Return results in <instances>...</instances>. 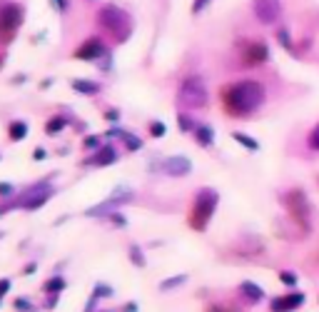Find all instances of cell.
Returning a JSON list of instances; mask_svg holds the SVG:
<instances>
[{
	"label": "cell",
	"instance_id": "1",
	"mask_svg": "<svg viewBox=\"0 0 319 312\" xmlns=\"http://www.w3.org/2000/svg\"><path fill=\"white\" fill-rule=\"evenodd\" d=\"M264 98V85L257 80H240L235 85H227L222 90V102H225L227 115L232 117H247L252 115L257 108H262Z\"/></svg>",
	"mask_w": 319,
	"mask_h": 312
},
{
	"label": "cell",
	"instance_id": "2",
	"mask_svg": "<svg viewBox=\"0 0 319 312\" xmlns=\"http://www.w3.org/2000/svg\"><path fill=\"white\" fill-rule=\"evenodd\" d=\"M217 202H220V195L212 190V188H202L197 195H195V202L189 207V227L197 230V233H205L209 220L215 217V210H217Z\"/></svg>",
	"mask_w": 319,
	"mask_h": 312
},
{
	"label": "cell",
	"instance_id": "3",
	"mask_svg": "<svg viewBox=\"0 0 319 312\" xmlns=\"http://www.w3.org/2000/svg\"><path fill=\"white\" fill-rule=\"evenodd\" d=\"M97 23H100V28H105L117 43H125L132 33V18L122 10V8H117V5H105V8H100Z\"/></svg>",
	"mask_w": 319,
	"mask_h": 312
},
{
	"label": "cell",
	"instance_id": "4",
	"mask_svg": "<svg viewBox=\"0 0 319 312\" xmlns=\"http://www.w3.org/2000/svg\"><path fill=\"white\" fill-rule=\"evenodd\" d=\"M207 100H209V95H207V85L200 75H189V78L182 80V85H180V90H177V102H180V108L202 110L207 105Z\"/></svg>",
	"mask_w": 319,
	"mask_h": 312
},
{
	"label": "cell",
	"instance_id": "5",
	"mask_svg": "<svg viewBox=\"0 0 319 312\" xmlns=\"http://www.w3.org/2000/svg\"><path fill=\"white\" fill-rule=\"evenodd\" d=\"M23 18H25V10H23L20 3H5V5H0V40L3 43H10V40L18 35Z\"/></svg>",
	"mask_w": 319,
	"mask_h": 312
},
{
	"label": "cell",
	"instance_id": "6",
	"mask_svg": "<svg viewBox=\"0 0 319 312\" xmlns=\"http://www.w3.org/2000/svg\"><path fill=\"white\" fill-rule=\"evenodd\" d=\"M284 202H287V210H289V215L294 217V222L300 225L302 230H309V200H307V195L302 193V190H289L287 195H284Z\"/></svg>",
	"mask_w": 319,
	"mask_h": 312
},
{
	"label": "cell",
	"instance_id": "7",
	"mask_svg": "<svg viewBox=\"0 0 319 312\" xmlns=\"http://www.w3.org/2000/svg\"><path fill=\"white\" fill-rule=\"evenodd\" d=\"M50 197H53V188L48 182H40V185H33L28 193H23L18 197V207L20 210H40Z\"/></svg>",
	"mask_w": 319,
	"mask_h": 312
},
{
	"label": "cell",
	"instance_id": "8",
	"mask_svg": "<svg viewBox=\"0 0 319 312\" xmlns=\"http://www.w3.org/2000/svg\"><path fill=\"white\" fill-rule=\"evenodd\" d=\"M252 10H254V15H257L260 23L272 25V23H277L282 15V3L280 0H254V3H252Z\"/></svg>",
	"mask_w": 319,
	"mask_h": 312
},
{
	"label": "cell",
	"instance_id": "9",
	"mask_svg": "<svg viewBox=\"0 0 319 312\" xmlns=\"http://www.w3.org/2000/svg\"><path fill=\"white\" fill-rule=\"evenodd\" d=\"M302 305H304V295L300 290H292L287 295L272 297L269 300V312H297Z\"/></svg>",
	"mask_w": 319,
	"mask_h": 312
},
{
	"label": "cell",
	"instance_id": "10",
	"mask_svg": "<svg viewBox=\"0 0 319 312\" xmlns=\"http://www.w3.org/2000/svg\"><path fill=\"white\" fill-rule=\"evenodd\" d=\"M105 40L100 38H88L80 48L75 50V58L77 60H97L100 55H105Z\"/></svg>",
	"mask_w": 319,
	"mask_h": 312
},
{
	"label": "cell",
	"instance_id": "11",
	"mask_svg": "<svg viewBox=\"0 0 319 312\" xmlns=\"http://www.w3.org/2000/svg\"><path fill=\"white\" fill-rule=\"evenodd\" d=\"M165 173L172 177H185L192 173V162L185 155H172L165 160Z\"/></svg>",
	"mask_w": 319,
	"mask_h": 312
},
{
	"label": "cell",
	"instance_id": "12",
	"mask_svg": "<svg viewBox=\"0 0 319 312\" xmlns=\"http://www.w3.org/2000/svg\"><path fill=\"white\" fill-rule=\"evenodd\" d=\"M267 58H269V48H267V43L257 40V43H247V45H244V63H249V65H260V63H264Z\"/></svg>",
	"mask_w": 319,
	"mask_h": 312
},
{
	"label": "cell",
	"instance_id": "13",
	"mask_svg": "<svg viewBox=\"0 0 319 312\" xmlns=\"http://www.w3.org/2000/svg\"><path fill=\"white\" fill-rule=\"evenodd\" d=\"M115 160H117V153H115L113 145H102L100 150H95L90 160H88V165H93V168H105V165H113Z\"/></svg>",
	"mask_w": 319,
	"mask_h": 312
},
{
	"label": "cell",
	"instance_id": "14",
	"mask_svg": "<svg viewBox=\"0 0 319 312\" xmlns=\"http://www.w3.org/2000/svg\"><path fill=\"white\" fill-rule=\"evenodd\" d=\"M240 295H242L249 305H260L264 300V290L257 282H252V280H244L242 285H240Z\"/></svg>",
	"mask_w": 319,
	"mask_h": 312
},
{
	"label": "cell",
	"instance_id": "15",
	"mask_svg": "<svg viewBox=\"0 0 319 312\" xmlns=\"http://www.w3.org/2000/svg\"><path fill=\"white\" fill-rule=\"evenodd\" d=\"M65 277H60V275H55V277H48L45 282H42V293L45 295H60L62 290H65Z\"/></svg>",
	"mask_w": 319,
	"mask_h": 312
},
{
	"label": "cell",
	"instance_id": "16",
	"mask_svg": "<svg viewBox=\"0 0 319 312\" xmlns=\"http://www.w3.org/2000/svg\"><path fill=\"white\" fill-rule=\"evenodd\" d=\"M195 140H197L202 148H212V142H215V130H212L209 125H197Z\"/></svg>",
	"mask_w": 319,
	"mask_h": 312
},
{
	"label": "cell",
	"instance_id": "17",
	"mask_svg": "<svg viewBox=\"0 0 319 312\" xmlns=\"http://www.w3.org/2000/svg\"><path fill=\"white\" fill-rule=\"evenodd\" d=\"M73 88H75L77 93H82V95H97V93H100V85H97V82H93V80H82V78L73 80Z\"/></svg>",
	"mask_w": 319,
	"mask_h": 312
},
{
	"label": "cell",
	"instance_id": "18",
	"mask_svg": "<svg viewBox=\"0 0 319 312\" xmlns=\"http://www.w3.org/2000/svg\"><path fill=\"white\" fill-rule=\"evenodd\" d=\"M187 282V275H175V277H167L160 282V293H169V290H177L180 285Z\"/></svg>",
	"mask_w": 319,
	"mask_h": 312
},
{
	"label": "cell",
	"instance_id": "19",
	"mask_svg": "<svg viewBox=\"0 0 319 312\" xmlns=\"http://www.w3.org/2000/svg\"><path fill=\"white\" fill-rule=\"evenodd\" d=\"M8 135H10V140H23V137L28 135V125L23 122V120H15V122H10V128H8Z\"/></svg>",
	"mask_w": 319,
	"mask_h": 312
},
{
	"label": "cell",
	"instance_id": "20",
	"mask_svg": "<svg viewBox=\"0 0 319 312\" xmlns=\"http://www.w3.org/2000/svg\"><path fill=\"white\" fill-rule=\"evenodd\" d=\"M115 295V290L110 287V285H105V282H97L93 287V295L90 297H95V300H110Z\"/></svg>",
	"mask_w": 319,
	"mask_h": 312
},
{
	"label": "cell",
	"instance_id": "21",
	"mask_svg": "<svg viewBox=\"0 0 319 312\" xmlns=\"http://www.w3.org/2000/svg\"><path fill=\"white\" fill-rule=\"evenodd\" d=\"M235 140L240 142V145H244L249 153H257L260 150V142L254 140V137H249V135H244V133H235Z\"/></svg>",
	"mask_w": 319,
	"mask_h": 312
},
{
	"label": "cell",
	"instance_id": "22",
	"mask_svg": "<svg viewBox=\"0 0 319 312\" xmlns=\"http://www.w3.org/2000/svg\"><path fill=\"white\" fill-rule=\"evenodd\" d=\"M280 282L287 285L289 293H292V290H297V282H300V280H297V273H292V270H280Z\"/></svg>",
	"mask_w": 319,
	"mask_h": 312
},
{
	"label": "cell",
	"instance_id": "23",
	"mask_svg": "<svg viewBox=\"0 0 319 312\" xmlns=\"http://www.w3.org/2000/svg\"><path fill=\"white\" fill-rule=\"evenodd\" d=\"M177 122H180V130H182V133H195V130H197V122H195L187 113H180V115H177Z\"/></svg>",
	"mask_w": 319,
	"mask_h": 312
},
{
	"label": "cell",
	"instance_id": "24",
	"mask_svg": "<svg viewBox=\"0 0 319 312\" xmlns=\"http://www.w3.org/2000/svg\"><path fill=\"white\" fill-rule=\"evenodd\" d=\"M13 307H15V312H38V307H35L28 297H15V300H13Z\"/></svg>",
	"mask_w": 319,
	"mask_h": 312
},
{
	"label": "cell",
	"instance_id": "25",
	"mask_svg": "<svg viewBox=\"0 0 319 312\" xmlns=\"http://www.w3.org/2000/svg\"><path fill=\"white\" fill-rule=\"evenodd\" d=\"M65 125H68V120H65V117H53V120H48L45 133H48V135H55V133H60Z\"/></svg>",
	"mask_w": 319,
	"mask_h": 312
},
{
	"label": "cell",
	"instance_id": "26",
	"mask_svg": "<svg viewBox=\"0 0 319 312\" xmlns=\"http://www.w3.org/2000/svg\"><path fill=\"white\" fill-rule=\"evenodd\" d=\"M127 255H130V260L135 262V267H145V255L140 250V245H130Z\"/></svg>",
	"mask_w": 319,
	"mask_h": 312
},
{
	"label": "cell",
	"instance_id": "27",
	"mask_svg": "<svg viewBox=\"0 0 319 312\" xmlns=\"http://www.w3.org/2000/svg\"><path fill=\"white\" fill-rule=\"evenodd\" d=\"M122 142L127 145V150H140V148H142V140L130 135V133H122Z\"/></svg>",
	"mask_w": 319,
	"mask_h": 312
},
{
	"label": "cell",
	"instance_id": "28",
	"mask_svg": "<svg viewBox=\"0 0 319 312\" xmlns=\"http://www.w3.org/2000/svg\"><path fill=\"white\" fill-rule=\"evenodd\" d=\"M10 287H13V282H10V277H0V305H3V297L10 293Z\"/></svg>",
	"mask_w": 319,
	"mask_h": 312
},
{
	"label": "cell",
	"instance_id": "29",
	"mask_svg": "<svg viewBox=\"0 0 319 312\" xmlns=\"http://www.w3.org/2000/svg\"><path fill=\"white\" fill-rule=\"evenodd\" d=\"M150 133L155 137H162V135H165V125H162L160 120H152V122H150Z\"/></svg>",
	"mask_w": 319,
	"mask_h": 312
},
{
	"label": "cell",
	"instance_id": "30",
	"mask_svg": "<svg viewBox=\"0 0 319 312\" xmlns=\"http://www.w3.org/2000/svg\"><path fill=\"white\" fill-rule=\"evenodd\" d=\"M309 148H312V150H319V125L309 133Z\"/></svg>",
	"mask_w": 319,
	"mask_h": 312
},
{
	"label": "cell",
	"instance_id": "31",
	"mask_svg": "<svg viewBox=\"0 0 319 312\" xmlns=\"http://www.w3.org/2000/svg\"><path fill=\"white\" fill-rule=\"evenodd\" d=\"M209 3H212V0H195V3H192V13H202Z\"/></svg>",
	"mask_w": 319,
	"mask_h": 312
},
{
	"label": "cell",
	"instance_id": "32",
	"mask_svg": "<svg viewBox=\"0 0 319 312\" xmlns=\"http://www.w3.org/2000/svg\"><path fill=\"white\" fill-rule=\"evenodd\" d=\"M85 148H88V150H90V148H93V150H100V137H85Z\"/></svg>",
	"mask_w": 319,
	"mask_h": 312
},
{
	"label": "cell",
	"instance_id": "33",
	"mask_svg": "<svg viewBox=\"0 0 319 312\" xmlns=\"http://www.w3.org/2000/svg\"><path fill=\"white\" fill-rule=\"evenodd\" d=\"M15 190H13V185L10 182H0V195L5 197V195H13Z\"/></svg>",
	"mask_w": 319,
	"mask_h": 312
},
{
	"label": "cell",
	"instance_id": "34",
	"mask_svg": "<svg viewBox=\"0 0 319 312\" xmlns=\"http://www.w3.org/2000/svg\"><path fill=\"white\" fill-rule=\"evenodd\" d=\"M57 297H60V295H50V297L45 300V307H48V310H53V307L57 305Z\"/></svg>",
	"mask_w": 319,
	"mask_h": 312
},
{
	"label": "cell",
	"instance_id": "35",
	"mask_svg": "<svg viewBox=\"0 0 319 312\" xmlns=\"http://www.w3.org/2000/svg\"><path fill=\"white\" fill-rule=\"evenodd\" d=\"M120 312H137V302H125Z\"/></svg>",
	"mask_w": 319,
	"mask_h": 312
},
{
	"label": "cell",
	"instance_id": "36",
	"mask_svg": "<svg viewBox=\"0 0 319 312\" xmlns=\"http://www.w3.org/2000/svg\"><path fill=\"white\" fill-rule=\"evenodd\" d=\"M207 312H227L225 305H207Z\"/></svg>",
	"mask_w": 319,
	"mask_h": 312
},
{
	"label": "cell",
	"instance_id": "37",
	"mask_svg": "<svg viewBox=\"0 0 319 312\" xmlns=\"http://www.w3.org/2000/svg\"><path fill=\"white\" fill-rule=\"evenodd\" d=\"M35 270H38V267H35L33 262H30V265H25V267H23V275H33Z\"/></svg>",
	"mask_w": 319,
	"mask_h": 312
},
{
	"label": "cell",
	"instance_id": "38",
	"mask_svg": "<svg viewBox=\"0 0 319 312\" xmlns=\"http://www.w3.org/2000/svg\"><path fill=\"white\" fill-rule=\"evenodd\" d=\"M97 312H117V310H97Z\"/></svg>",
	"mask_w": 319,
	"mask_h": 312
},
{
	"label": "cell",
	"instance_id": "39",
	"mask_svg": "<svg viewBox=\"0 0 319 312\" xmlns=\"http://www.w3.org/2000/svg\"><path fill=\"white\" fill-rule=\"evenodd\" d=\"M0 65H3V58H0Z\"/></svg>",
	"mask_w": 319,
	"mask_h": 312
}]
</instances>
